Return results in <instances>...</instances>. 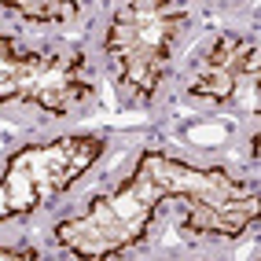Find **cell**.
<instances>
[{"label": "cell", "mask_w": 261, "mask_h": 261, "mask_svg": "<svg viewBox=\"0 0 261 261\" xmlns=\"http://www.w3.org/2000/svg\"><path fill=\"white\" fill-rule=\"evenodd\" d=\"M166 199H184V232L199 236L232 239L257 221V191L236 180L228 169H199L162 151H147L118 191L99 195L89 214L59 221L56 243L81 261H107L144 239L151 217Z\"/></svg>", "instance_id": "obj_1"}, {"label": "cell", "mask_w": 261, "mask_h": 261, "mask_svg": "<svg viewBox=\"0 0 261 261\" xmlns=\"http://www.w3.org/2000/svg\"><path fill=\"white\" fill-rule=\"evenodd\" d=\"M184 30L180 4H118L111 15V30L103 51L114 66L118 81L133 92V99L147 103L169 70V56Z\"/></svg>", "instance_id": "obj_2"}, {"label": "cell", "mask_w": 261, "mask_h": 261, "mask_svg": "<svg viewBox=\"0 0 261 261\" xmlns=\"http://www.w3.org/2000/svg\"><path fill=\"white\" fill-rule=\"evenodd\" d=\"M103 136H59L48 144H30L11 162L0 177V221L26 217L41 210L48 199L66 191L81 173H89L92 162L103 154Z\"/></svg>", "instance_id": "obj_3"}, {"label": "cell", "mask_w": 261, "mask_h": 261, "mask_svg": "<svg viewBox=\"0 0 261 261\" xmlns=\"http://www.w3.org/2000/svg\"><path fill=\"white\" fill-rule=\"evenodd\" d=\"M92 99L85 56L74 48L26 51L0 33V103H33L41 111L66 114Z\"/></svg>", "instance_id": "obj_4"}, {"label": "cell", "mask_w": 261, "mask_h": 261, "mask_svg": "<svg viewBox=\"0 0 261 261\" xmlns=\"http://www.w3.org/2000/svg\"><path fill=\"white\" fill-rule=\"evenodd\" d=\"M188 92L214 107L257 114V44L250 37L224 33L199 63V74L191 77Z\"/></svg>", "instance_id": "obj_5"}, {"label": "cell", "mask_w": 261, "mask_h": 261, "mask_svg": "<svg viewBox=\"0 0 261 261\" xmlns=\"http://www.w3.org/2000/svg\"><path fill=\"white\" fill-rule=\"evenodd\" d=\"M8 8L30 22H41V26H59V22H70L77 15V4H66V0H51V4H8Z\"/></svg>", "instance_id": "obj_6"}, {"label": "cell", "mask_w": 261, "mask_h": 261, "mask_svg": "<svg viewBox=\"0 0 261 261\" xmlns=\"http://www.w3.org/2000/svg\"><path fill=\"white\" fill-rule=\"evenodd\" d=\"M0 261H41L33 250H15V247H0Z\"/></svg>", "instance_id": "obj_7"}]
</instances>
